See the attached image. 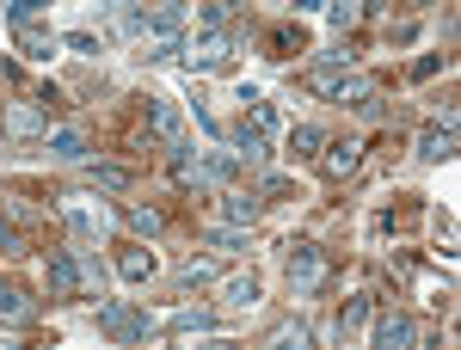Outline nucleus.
Segmentation results:
<instances>
[{"instance_id":"obj_32","label":"nucleus","mask_w":461,"mask_h":350,"mask_svg":"<svg viewBox=\"0 0 461 350\" xmlns=\"http://www.w3.org/2000/svg\"><path fill=\"white\" fill-rule=\"evenodd\" d=\"M357 19H363V6H326V25L332 31H351Z\"/></svg>"},{"instance_id":"obj_26","label":"nucleus","mask_w":461,"mask_h":350,"mask_svg":"<svg viewBox=\"0 0 461 350\" xmlns=\"http://www.w3.org/2000/svg\"><path fill=\"white\" fill-rule=\"evenodd\" d=\"M228 19H234V6H228V0H215V6H197V31H203V37H215L221 25H228Z\"/></svg>"},{"instance_id":"obj_12","label":"nucleus","mask_w":461,"mask_h":350,"mask_svg":"<svg viewBox=\"0 0 461 350\" xmlns=\"http://www.w3.org/2000/svg\"><path fill=\"white\" fill-rule=\"evenodd\" d=\"M148 130L167 141V148H178V141H185V117H178L173 99H148Z\"/></svg>"},{"instance_id":"obj_15","label":"nucleus","mask_w":461,"mask_h":350,"mask_svg":"<svg viewBox=\"0 0 461 350\" xmlns=\"http://www.w3.org/2000/svg\"><path fill=\"white\" fill-rule=\"evenodd\" d=\"M369 319H375V295H351V301L339 308V338H357Z\"/></svg>"},{"instance_id":"obj_4","label":"nucleus","mask_w":461,"mask_h":350,"mask_svg":"<svg viewBox=\"0 0 461 350\" xmlns=\"http://www.w3.org/2000/svg\"><path fill=\"white\" fill-rule=\"evenodd\" d=\"M185 19H191V6H178V0H167V6H142V13H136V37H142V43H154V37H178Z\"/></svg>"},{"instance_id":"obj_31","label":"nucleus","mask_w":461,"mask_h":350,"mask_svg":"<svg viewBox=\"0 0 461 350\" xmlns=\"http://www.w3.org/2000/svg\"><path fill=\"white\" fill-rule=\"evenodd\" d=\"M0 252H6V258H19V252H25V234L6 221V210H0Z\"/></svg>"},{"instance_id":"obj_19","label":"nucleus","mask_w":461,"mask_h":350,"mask_svg":"<svg viewBox=\"0 0 461 350\" xmlns=\"http://www.w3.org/2000/svg\"><path fill=\"white\" fill-rule=\"evenodd\" d=\"M117 271H123V283H148L160 265H154V252H148V246H130V252L117 258Z\"/></svg>"},{"instance_id":"obj_24","label":"nucleus","mask_w":461,"mask_h":350,"mask_svg":"<svg viewBox=\"0 0 461 350\" xmlns=\"http://www.w3.org/2000/svg\"><path fill=\"white\" fill-rule=\"evenodd\" d=\"M221 215H228V228H252L258 221V197H228Z\"/></svg>"},{"instance_id":"obj_16","label":"nucleus","mask_w":461,"mask_h":350,"mask_svg":"<svg viewBox=\"0 0 461 350\" xmlns=\"http://www.w3.org/2000/svg\"><path fill=\"white\" fill-rule=\"evenodd\" d=\"M252 301H258V277H252V271H247V277H228V283H221V308H228V314H247Z\"/></svg>"},{"instance_id":"obj_11","label":"nucleus","mask_w":461,"mask_h":350,"mask_svg":"<svg viewBox=\"0 0 461 350\" xmlns=\"http://www.w3.org/2000/svg\"><path fill=\"white\" fill-rule=\"evenodd\" d=\"M320 166H326V178H351L357 166H363V141H357V136H345V141H326Z\"/></svg>"},{"instance_id":"obj_9","label":"nucleus","mask_w":461,"mask_h":350,"mask_svg":"<svg viewBox=\"0 0 461 350\" xmlns=\"http://www.w3.org/2000/svg\"><path fill=\"white\" fill-rule=\"evenodd\" d=\"M173 178L185 184V191H215L210 184V154H197L191 141H178L173 148Z\"/></svg>"},{"instance_id":"obj_14","label":"nucleus","mask_w":461,"mask_h":350,"mask_svg":"<svg viewBox=\"0 0 461 350\" xmlns=\"http://www.w3.org/2000/svg\"><path fill=\"white\" fill-rule=\"evenodd\" d=\"M43 117H50L43 105H6L0 130H6V136H43Z\"/></svg>"},{"instance_id":"obj_5","label":"nucleus","mask_w":461,"mask_h":350,"mask_svg":"<svg viewBox=\"0 0 461 350\" xmlns=\"http://www.w3.org/2000/svg\"><path fill=\"white\" fill-rule=\"evenodd\" d=\"M228 62H234V43H228L221 31H215V37H191V43H185V68H191V74H221Z\"/></svg>"},{"instance_id":"obj_2","label":"nucleus","mask_w":461,"mask_h":350,"mask_svg":"<svg viewBox=\"0 0 461 350\" xmlns=\"http://www.w3.org/2000/svg\"><path fill=\"white\" fill-rule=\"evenodd\" d=\"M456 117H461L456 105H443V111H437V117L425 123V136H419V160H430V166H443V160L456 154Z\"/></svg>"},{"instance_id":"obj_23","label":"nucleus","mask_w":461,"mask_h":350,"mask_svg":"<svg viewBox=\"0 0 461 350\" xmlns=\"http://www.w3.org/2000/svg\"><path fill=\"white\" fill-rule=\"evenodd\" d=\"M50 154H62V160H86V136H80V130H56V136H50Z\"/></svg>"},{"instance_id":"obj_7","label":"nucleus","mask_w":461,"mask_h":350,"mask_svg":"<svg viewBox=\"0 0 461 350\" xmlns=\"http://www.w3.org/2000/svg\"><path fill=\"white\" fill-rule=\"evenodd\" d=\"M369 350H419V319L412 314H375Z\"/></svg>"},{"instance_id":"obj_28","label":"nucleus","mask_w":461,"mask_h":350,"mask_svg":"<svg viewBox=\"0 0 461 350\" xmlns=\"http://www.w3.org/2000/svg\"><path fill=\"white\" fill-rule=\"evenodd\" d=\"M320 148H326V136H320L314 123H295L289 130V154H320Z\"/></svg>"},{"instance_id":"obj_8","label":"nucleus","mask_w":461,"mask_h":350,"mask_svg":"<svg viewBox=\"0 0 461 350\" xmlns=\"http://www.w3.org/2000/svg\"><path fill=\"white\" fill-rule=\"evenodd\" d=\"M345 80H351V49H332V56H320L314 68H308V93L332 99V93H339Z\"/></svg>"},{"instance_id":"obj_25","label":"nucleus","mask_w":461,"mask_h":350,"mask_svg":"<svg viewBox=\"0 0 461 350\" xmlns=\"http://www.w3.org/2000/svg\"><path fill=\"white\" fill-rule=\"evenodd\" d=\"M167 326H173V332H210L215 314H210V308H178V314L167 319Z\"/></svg>"},{"instance_id":"obj_13","label":"nucleus","mask_w":461,"mask_h":350,"mask_svg":"<svg viewBox=\"0 0 461 350\" xmlns=\"http://www.w3.org/2000/svg\"><path fill=\"white\" fill-rule=\"evenodd\" d=\"M50 295H86V289H80V258H74V252H50Z\"/></svg>"},{"instance_id":"obj_17","label":"nucleus","mask_w":461,"mask_h":350,"mask_svg":"<svg viewBox=\"0 0 461 350\" xmlns=\"http://www.w3.org/2000/svg\"><path fill=\"white\" fill-rule=\"evenodd\" d=\"M86 184H99V191H130L136 173H130V166H111V160H86Z\"/></svg>"},{"instance_id":"obj_1","label":"nucleus","mask_w":461,"mask_h":350,"mask_svg":"<svg viewBox=\"0 0 461 350\" xmlns=\"http://www.w3.org/2000/svg\"><path fill=\"white\" fill-rule=\"evenodd\" d=\"M99 332H105V338H117V345H148L154 314L130 308V301H105V308H99Z\"/></svg>"},{"instance_id":"obj_18","label":"nucleus","mask_w":461,"mask_h":350,"mask_svg":"<svg viewBox=\"0 0 461 350\" xmlns=\"http://www.w3.org/2000/svg\"><path fill=\"white\" fill-rule=\"evenodd\" d=\"M0 319H6V326H25V319H32V295H25L19 283H0Z\"/></svg>"},{"instance_id":"obj_22","label":"nucleus","mask_w":461,"mask_h":350,"mask_svg":"<svg viewBox=\"0 0 461 350\" xmlns=\"http://www.w3.org/2000/svg\"><path fill=\"white\" fill-rule=\"evenodd\" d=\"M123 221H130V228H136V234H148V240H154V234H160V221H167V215H160V210H148V203H123Z\"/></svg>"},{"instance_id":"obj_20","label":"nucleus","mask_w":461,"mask_h":350,"mask_svg":"<svg viewBox=\"0 0 461 350\" xmlns=\"http://www.w3.org/2000/svg\"><path fill=\"white\" fill-rule=\"evenodd\" d=\"M234 160H247V166H265V160H271V141L252 136L247 123H240V130H234Z\"/></svg>"},{"instance_id":"obj_35","label":"nucleus","mask_w":461,"mask_h":350,"mask_svg":"<svg viewBox=\"0 0 461 350\" xmlns=\"http://www.w3.org/2000/svg\"><path fill=\"white\" fill-rule=\"evenodd\" d=\"M210 246H215V252H240V234H234V228H221V234H210Z\"/></svg>"},{"instance_id":"obj_21","label":"nucleus","mask_w":461,"mask_h":350,"mask_svg":"<svg viewBox=\"0 0 461 350\" xmlns=\"http://www.w3.org/2000/svg\"><path fill=\"white\" fill-rule=\"evenodd\" d=\"M265 350H314V332H308L302 319H289V326H277V332L265 338Z\"/></svg>"},{"instance_id":"obj_29","label":"nucleus","mask_w":461,"mask_h":350,"mask_svg":"<svg viewBox=\"0 0 461 350\" xmlns=\"http://www.w3.org/2000/svg\"><path fill=\"white\" fill-rule=\"evenodd\" d=\"M37 13H43V0H13V6H6L13 31H32V25H37Z\"/></svg>"},{"instance_id":"obj_37","label":"nucleus","mask_w":461,"mask_h":350,"mask_svg":"<svg viewBox=\"0 0 461 350\" xmlns=\"http://www.w3.org/2000/svg\"><path fill=\"white\" fill-rule=\"evenodd\" d=\"M0 350H25V345H19V338H0Z\"/></svg>"},{"instance_id":"obj_30","label":"nucleus","mask_w":461,"mask_h":350,"mask_svg":"<svg viewBox=\"0 0 461 350\" xmlns=\"http://www.w3.org/2000/svg\"><path fill=\"white\" fill-rule=\"evenodd\" d=\"M302 43H308V37H302V25H277V31H271V49H277V56L302 49Z\"/></svg>"},{"instance_id":"obj_3","label":"nucleus","mask_w":461,"mask_h":350,"mask_svg":"<svg viewBox=\"0 0 461 350\" xmlns=\"http://www.w3.org/2000/svg\"><path fill=\"white\" fill-rule=\"evenodd\" d=\"M320 283H326V252H320L314 240L289 246V289H295V295H314Z\"/></svg>"},{"instance_id":"obj_6","label":"nucleus","mask_w":461,"mask_h":350,"mask_svg":"<svg viewBox=\"0 0 461 350\" xmlns=\"http://www.w3.org/2000/svg\"><path fill=\"white\" fill-rule=\"evenodd\" d=\"M62 221H68L80 240H105V228H111L105 203H93V197H62Z\"/></svg>"},{"instance_id":"obj_33","label":"nucleus","mask_w":461,"mask_h":350,"mask_svg":"<svg viewBox=\"0 0 461 350\" xmlns=\"http://www.w3.org/2000/svg\"><path fill=\"white\" fill-rule=\"evenodd\" d=\"M178 277H185V283H210L215 265H210V258H185V265H178Z\"/></svg>"},{"instance_id":"obj_36","label":"nucleus","mask_w":461,"mask_h":350,"mask_svg":"<svg viewBox=\"0 0 461 350\" xmlns=\"http://www.w3.org/2000/svg\"><path fill=\"white\" fill-rule=\"evenodd\" d=\"M437 68H443V56H419V62H412V80H430Z\"/></svg>"},{"instance_id":"obj_27","label":"nucleus","mask_w":461,"mask_h":350,"mask_svg":"<svg viewBox=\"0 0 461 350\" xmlns=\"http://www.w3.org/2000/svg\"><path fill=\"white\" fill-rule=\"evenodd\" d=\"M19 49H25V56H37V62H50V56H56V37L32 25V31H19Z\"/></svg>"},{"instance_id":"obj_34","label":"nucleus","mask_w":461,"mask_h":350,"mask_svg":"<svg viewBox=\"0 0 461 350\" xmlns=\"http://www.w3.org/2000/svg\"><path fill=\"white\" fill-rule=\"evenodd\" d=\"M62 43H68V49H80V56H99V37H93V31H68Z\"/></svg>"},{"instance_id":"obj_10","label":"nucleus","mask_w":461,"mask_h":350,"mask_svg":"<svg viewBox=\"0 0 461 350\" xmlns=\"http://www.w3.org/2000/svg\"><path fill=\"white\" fill-rule=\"evenodd\" d=\"M332 99H339V105H351L357 117H382V111H388V105H382V86H375V80H357V74L332 93Z\"/></svg>"}]
</instances>
